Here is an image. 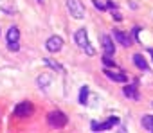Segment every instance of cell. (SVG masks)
Masks as SVG:
<instances>
[{"mask_svg": "<svg viewBox=\"0 0 153 133\" xmlns=\"http://www.w3.org/2000/svg\"><path fill=\"white\" fill-rule=\"evenodd\" d=\"M103 65L106 66V69H117V63L112 59V56H108V54H105L103 56Z\"/></svg>", "mask_w": 153, "mask_h": 133, "instance_id": "obj_16", "label": "cell"}, {"mask_svg": "<svg viewBox=\"0 0 153 133\" xmlns=\"http://www.w3.org/2000/svg\"><path fill=\"white\" fill-rule=\"evenodd\" d=\"M67 7H68V13L76 20H83L85 18V7L81 4V0H67Z\"/></svg>", "mask_w": 153, "mask_h": 133, "instance_id": "obj_3", "label": "cell"}, {"mask_svg": "<svg viewBox=\"0 0 153 133\" xmlns=\"http://www.w3.org/2000/svg\"><path fill=\"white\" fill-rule=\"evenodd\" d=\"M43 63L49 66V69H52V70H56V72H63L65 69H63V65L61 63H58L56 59H52V58H45L43 59Z\"/></svg>", "mask_w": 153, "mask_h": 133, "instance_id": "obj_13", "label": "cell"}, {"mask_svg": "<svg viewBox=\"0 0 153 133\" xmlns=\"http://www.w3.org/2000/svg\"><path fill=\"white\" fill-rule=\"evenodd\" d=\"M63 47V38L61 36H51L47 41H45V49L49 52H59Z\"/></svg>", "mask_w": 153, "mask_h": 133, "instance_id": "obj_6", "label": "cell"}, {"mask_svg": "<svg viewBox=\"0 0 153 133\" xmlns=\"http://www.w3.org/2000/svg\"><path fill=\"white\" fill-rule=\"evenodd\" d=\"M115 124H119V117H110L105 122H92V129L94 131H106V129L114 128Z\"/></svg>", "mask_w": 153, "mask_h": 133, "instance_id": "obj_5", "label": "cell"}, {"mask_svg": "<svg viewBox=\"0 0 153 133\" xmlns=\"http://www.w3.org/2000/svg\"><path fill=\"white\" fill-rule=\"evenodd\" d=\"M74 43L78 45L79 49H83V50H85V54H88V56H94V54H96L94 47H92V45H90V41H88L87 29H83V27L76 31V34H74Z\"/></svg>", "mask_w": 153, "mask_h": 133, "instance_id": "obj_1", "label": "cell"}, {"mask_svg": "<svg viewBox=\"0 0 153 133\" xmlns=\"http://www.w3.org/2000/svg\"><path fill=\"white\" fill-rule=\"evenodd\" d=\"M92 2H94V6H96L99 11H106V9H108L106 2H101V0H92Z\"/></svg>", "mask_w": 153, "mask_h": 133, "instance_id": "obj_18", "label": "cell"}, {"mask_svg": "<svg viewBox=\"0 0 153 133\" xmlns=\"http://www.w3.org/2000/svg\"><path fill=\"white\" fill-rule=\"evenodd\" d=\"M36 2H38V4H43V0H36Z\"/></svg>", "mask_w": 153, "mask_h": 133, "instance_id": "obj_23", "label": "cell"}, {"mask_svg": "<svg viewBox=\"0 0 153 133\" xmlns=\"http://www.w3.org/2000/svg\"><path fill=\"white\" fill-rule=\"evenodd\" d=\"M18 40H20V29L16 25H11L9 31L6 33V41L7 43H18Z\"/></svg>", "mask_w": 153, "mask_h": 133, "instance_id": "obj_8", "label": "cell"}, {"mask_svg": "<svg viewBox=\"0 0 153 133\" xmlns=\"http://www.w3.org/2000/svg\"><path fill=\"white\" fill-rule=\"evenodd\" d=\"M133 65L137 66V69H140V70H148V61L144 59V56L142 54H133Z\"/></svg>", "mask_w": 153, "mask_h": 133, "instance_id": "obj_12", "label": "cell"}, {"mask_svg": "<svg viewBox=\"0 0 153 133\" xmlns=\"http://www.w3.org/2000/svg\"><path fill=\"white\" fill-rule=\"evenodd\" d=\"M51 83H52V76H51V74H49V76L43 74V76L38 78V86H40V88H47Z\"/></svg>", "mask_w": 153, "mask_h": 133, "instance_id": "obj_15", "label": "cell"}, {"mask_svg": "<svg viewBox=\"0 0 153 133\" xmlns=\"http://www.w3.org/2000/svg\"><path fill=\"white\" fill-rule=\"evenodd\" d=\"M148 52H149V56H151V59H153V49H149Z\"/></svg>", "mask_w": 153, "mask_h": 133, "instance_id": "obj_22", "label": "cell"}, {"mask_svg": "<svg viewBox=\"0 0 153 133\" xmlns=\"http://www.w3.org/2000/svg\"><path fill=\"white\" fill-rule=\"evenodd\" d=\"M140 124H142V128H144V129H148V131H151V133H153V115H142Z\"/></svg>", "mask_w": 153, "mask_h": 133, "instance_id": "obj_14", "label": "cell"}, {"mask_svg": "<svg viewBox=\"0 0 153 133\" xmlns=\"http://www.w3.org/2000/svg\"><path fill=\"white\" fill-rule=\"evenodd\" d=\"M106 6L110 7V9H115L117 6H115V2H112V0H106Z\"/></svg>", "mask_w": 153, "mask_h": 133, "instance_id": "obj_21", "label": "cell"}, {"mask_svg": "<svg viewBox=\"0 0 153 133\" xmlns=\"http://www.w3.org/2000/svg\"><path fill=\"white\" fill-rule=\"evenodd\" d=\"M123 92H124V95H126L128 99H133V101H139V99H140V95H139V92H137V88H135L133 85H126V86L123 88Z\"/></svg>", "mask_w": 153, "mask_h": 133, "instance_id": "obj_11", "label": "cell"}, {"mask_svg": "<svg viewBox=\"0 0 153 133\" xmlns=\"http://www.w3.org/2000/svg\"><path fill=\"white\" fill-rule=\"evenodd\" d=\"M114 38H115V41L119 43V45H123V47H130L131 45V38L130 36H126L123 31H114Z\"/></svg>", "mask_w": 153, "mask_h": 133, "instance_id": "obj_9", "label": "cell"}, {"mask_svg": "<svg viewBox=\"0 0 153 133\" xmlns=\"http://www.w3.org/2000/svg\"><path fill=\"white\" fill-rule=\"evenodd\" d=\"M105 76H106L108 79L115 81V83H126V81H128L126 74H123V72H112V70H108V69H105Z\"/></svg>", "mask_w": 153, "mask_h": 133, "instance_id": "obj_10", "label": "cell"}, {"mask_svg": "<svg viewBox=\"0 0 153 133\" xmlns=\"http://www.w3.org/2000/svg\"><path fill=\"white\" fill-rule=\"evenodd\" d=\"M47 122H49L52 128H63V126H67L68 119H67V115H65L63 112L54 110V112H51V113L47 115Z\"/></svg>", "mask_w": 153, "mask_h": 133, "instance_id": "obj_2", "label": "cell"}, {"mask_svg": "<svg viewBox=\"0 0 153 133\" xmlns=\"http://www.w3.org/2000/svg\"><path fill=\"white\" fill-rule=\"evenodd\" d=\"M79 103H81V104H87V103H88V86H81V92H79Z\"/></svg>", "mask_w": 153, "mask_h": 133, "instance_id": "obj_17", "label": "cell"}, {"mask_svg": "<svg viewBox=\"0 0 153 133\" xmlns=\"http://www.w3.org/2000/svg\"><path fill=\"white\" fill-rule=\"evenodd\" d=\"M151 104H153V103H151Z\"/></svg>", "mask_w": 153, "mask_h": 133, "instance_id": "obj_24", "label": "cell"}, {"mask_svg": "<svg viewBox=\"0 0 153 133\" xmlns=\"http://www.w3.org/2000/svg\"><path fill=\"white\" fill-rule=\"evenodd\" d=\"M112 16H114V20H115V22H121V20H123V16H121V13H117V11H115V13H114Z\"/></svg>", "mask_w": 153, "mask_h": 133, "instance_id": "obj_20", "label": "cell"}, {"mask_svg": "<svg viewBox=\"0 0 153 133\" xmlns=\"http://www.w3.org/2000/svg\"><path fill=\"white\" fill-rule=\"evenodd\" d=\"M33 112H34V106H33L29 101H24V103H20V104L15 108V115H16V117H22V119L29 117Z\"/></svg>", "mask_w": 153, "mask_h": 133, "instance_id": "obj_4", "label": "cell"}, {"mask_svg": "<svg viewBox=\"0 0 153 133\" xmlns=\"http://www.w3.org/2000/svg\"><path fill=\"white\" fill-rule=\"evenodd\" d=\"M7 49H9L11 52H16V50L20 49V45H18V43H7Z\"/></svg>", "mask_w": 153, "mask_h": 133, "instance_id": "obj_19", "label": "cell"}, {"mask_svg": "<svg viewBox=\"0 0 153 133\" xmlns=\"http://www.w3.org/2000/svg\"><path fill=\"white\" fill-rule=\"evenodd\" d=\"M101 43H103V50H105V54L114 56V52H115V45H114V41H112V38H110L108 34H103V36H101Z\"/></svg>", "mask_w": 153, "mask_h": 133, "instance_id": "obj_7", "label": "cell"}]
</instances>
